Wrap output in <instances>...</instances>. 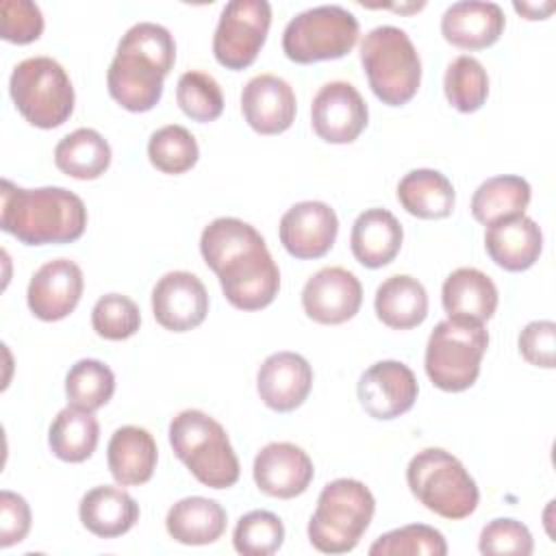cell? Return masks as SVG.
<instances>
[{"label": "cell", "mask_w": 556, "mask_h": 556, "mask_svg": "<svg viewBox=\"0 0 556 556\" xmlns=\"http://www.w3.org/2000/svg\"><path fill=\"white\" fill-rule=\"evenodd\" d=\"M361 63L371 91L389 106L406 104L419 89V54L406 30L397 26L371 28L361 43Z\"/></svg>", "instance_id": "6"}, {"label": "cell", "mask_w": 556, "mask_h": 556, "mask_svg": "<svg viewBox=\"0 0 556 556\" xmlns=\"http://www.w3.org/2000/svg\"><path fill=\"white\" fill-rule=\"evenodd\" d=\"M100 426L93 413L67 406L56 413L48 430V443L56 458L65 463L87 460L98 445Z\"/></svg>", "instance_id": "32"}, {"label": "cell", "mask_w": 556, "mask_h": 556, "mask_svg": "<svg viewBox=\"0 0 556 556\" xmlns=\"http://www.w3.org/2000/svg\"><path fill=\"white\" fill-rule=\"evenodd\" d=\"M374 308L378 319L393 330H408L419 326L428 315V293L424 285L408 276H389L376 289Z\"/></svg>", "instance_id": "28"}, {"label": "cell", "mask_w": 556, "mask_h": 556, "mask_svg": "<svg viewBox=\"0 0 556 556\" xmlns=\"http://www.w3.org/2000/svg\"><path fill=\"white\" fill-rule=\"evenodd\" d=\"M9 91L22 117L37 128H56L74 111V87L50 56H28L11 72Z\"/></svg>", "instance_id": "8"}, {"label": "cell", "mask_w": 556, "mask_h": 556, "mask_svg": "<svg viewBox=\"0 0 556 556\" xmlns=\"http://www.w3.org/2000/svg\"><path fill=\"white\" fill-rule=\"evenodd\" d=\"M363 302L358 278L345 267H324L313 274L302 289L304 313L326 326H337L352 319Z\"/></svg>", "instance_id": "15"}, {"label": "cell", "mask_w": 556, "mask_h": 556, "mask_svg": "<svg viewBox=\"0 0 556 556\" xmlns=\"http://www.w3.org/2000/svg\"><path fill=\"white\" fill-rule=\"evenodd\" d=\"M169 445L198 482L228 489L239 480V458L224 426L211 415L187 408L169 421Z\"/></svg>", "instance_id": "3"}, {"label": "cell", "mask_w": 556, "mask_h": 556, "mask_svg": "<svg viewBox=\"0 0 556 556\" xmlns=\"http://www.w3.org/2000/svg\"><path fill=\"white\" fill-rule=\"evenodd\" d=\"M43 33V15L39 4L30 0L0 2V35L11 43H30Z\"/></svg>", "instance_id": "42"}, {"label": "cell", "mask_w": 556, "mask_h": 556, "mask_svg": "<svg viewBox=\"0 0 556 556\" xmlns=\"http://www.w3.org/2000/svg\"><path fill=\"white\" fill-rule=\"evenodd\" d=\"M54 165L76 180L100 178L111 165V146L98 130L76 128L56 143Z\"/></svg>", "instance_id": "30"}, {"label": "cell", "mask_w": 556, "mask_h": 556, "mask_svg": "<svg viewBox=\"0 0 556 556\" xmlns=\"http://www.w3.org/2000/svg\"><path fill=\"white\" fill-rule=\"evenodd\" d=\"M115 391V376L109 365L96 358H83L74 363L65 376V395L70 406L83 410L102 408Z\"/></svg>", "instance_id": "34"}, {"label": "cell", "mask_w": 556, "mask_h": 556, "mask_svg": "<svg viewBox=\"0 0 556 556\" xmlns=\"http://www.w3.org/2000/svg\"><path fill=\"white\" fill-rule=\"evenodd\" d=\"M339 219L334 208L319 200H304L293 204L278 226L280 243L295 258H319L337 239Z\"/></svg>", "instance_id": "16"}, {"label": "cell", "mask_w": 556, "mask_h": 556, "mask_svg": "<svg viewBox=\"0 0 556 556\" xmlns=\"http://www.w3.org/2000/svg\"><path fill=\"white\" fill-rule=\"evenodd\" d=\"M91 326L98 337L109 341H122L139 330L141 313L128 295L106 293L93 304Z\"/></svg>", "instance_id": "40"}, {"label": "cell", "mask_w": 556, "mask_h": 556, "mask_svg": "<svg viewBox=\"0 0 556 556\" xmlns=\"http://www.w3.org/2000/svg\"><path fill=\"white\" fill-rule=\"evenodd\" d=\"M371 556H445L447 543L439 530L426 523H410L395 528L378 536L371 547Z\"/></svg>", "instance_id": "37"}, {"label": "cell", "mask_w": 556, "mask_h": 556, "mask_svg": "<svg viewBox=\"0 0 556 556\" xmlns=\"http://www.w3.org/2000/svg\"><path fill=\"white\" fill-rule=\"evenodd\" d=\"M515 11H519L521 15H526V20H543L552 13L554 2H543V4H534V2H515L513 4Z\"/></svg>", "instance_id": "45"}, {"label": "cell", "mask_w": 556, "mask_h": 556, "mask_svg": "<svg viewBox=\"0 0 556 556\" xmlns=\"http://www.w3.org/2000/svg\"><path fill=\"white\" fill-rule=\"evenodd\" d=\"M374 510L376 500L361 480L337 478L328 482L308 521L311 545L324 554L352 552L369 528Z\"/></svg>", "instance_id": "4"}, {"label": "cell", "mask_w": 556, "mask_h": 556, "mask_svg": "<svg viewBox=\"0 0 556 556\" xmlns=\"http://www.w3.org/2000/svg\"><path fill=\"white\" fill-rule=\"evenodd\" d=\"M154 319L172 332L198 328L208 313L204 282L191 271H167L152 289Z\"/></svg>", "instance_id": "13"}, {"label": "cell", "mask_w": 556, "mask_h": 556, "mask_svg": "<svg viewBox=\"0 0 556 556\" xmlns=\"http://www.w3.org/2000/svg\"><path fill=\"white\" fill-rule=\"evenodd\" d=\"M506 26L504 11L497 2L460 0L445 9L441 33L445 41L463 50H482L493 46Z\"/></svg>", "instance_id": "21"}, {"label": "cell", "mask_w": 556, "mask_h": 556, "mask_svg": "<svg viewBox=\"0 0 556 556\" xmlns=\"http://www.w3.org/2000/svg\"><path fill=\"white\" fill-rule=\"evenodd\" d=\"M258 243H265V239L252 224L237 217H217L202 230L200 252L204 263L217 271L226 261Z\"/></svg>", "instance_id": "33"}, {"label": "cell", "mask_w": 556, "mask_h": 556, "mask_svg": "<svg viewBox=\"0 0 556 556\" xmlns=\"http://www.w3.org/2000/svg\"><path fill=\"white\" fill-rule=\"evenodd\" d=\"M400 204L419 219L447 217L456 202L450 178L437 169H413L397 182Z\"/></svg>", "instance_id": "29"}, {"label": "cell", "mask_w": 556, "mask_h": 556, "mask_svg": "<svg viewBox=\"0 0 556 556\" xmlns=\"http://www.w3.org/2000/svg\"><path fill=\"white\" fill-rule=\"evenodd\" d=\"M443 91L447 102L460 113L478 111L489 96V76L476 56H456L443 76Z\"/></svg>", "instance_id": "35"}, {"label": "cell", "mask_w": 556, "mask_h": 556, "mask_svg": "<svg viewBox=\"0 0 556 556\" xmlns=\"http://www.w3.org/2000/svg\"><path fill=\"white\" fill-rule=\"evenodd\" d=\"M165 528L182 545H208L224 534L226 510L215 500L191 495L167 510Z\"/></svg>", "instance_id": "27"}, {"label": "cell", "mask_w": 556, "mask_h": 556, "mask_svg": "<svg viewBox=\"0 0 556 556\" xmlns=\"http://www.w3.org/2000/svg\"><path fill=\"white\" fill-rule=\"evenodd\" d=\"M313 369L295 352L269 354L256 374V391L265 406L278 413L298 408L311 393Z\"/></svg>", "instance_id": "20"}, {"label": "cell", "mask_w": 556, "mask_h": 556, "mask_svg": "<svg viewBox=\"0 0 556 556\" xmlns=\"http://www.w3.org/2000/svg\"><path fill=\"white\" fill-rule=\"evenodd\" d=\"M295 109L291 85L276 74H258L241 91V113L261 135L285 132L295 119Z\"/></svg>", "instance_id": "19"}, {"label": "cell", "mask_w": 556, "mask_h": 556, "mask_svg": "<svg viewBox=\"0 0 556 556\" xmlns=\"http://www.w3.org/2000/svg\"><path fill=\"white\" fill-rule=\"evenodd\" d=\"M486 254L506 271L532 267L543 250V232L528 215H515L489 226L484 235Z\"/></svg>", "instance_id": "22"}, {"label": "cell", "mask_w": 556, "mask_h": 556, "mask_svg": "<svg viewBox=\"0 0 556 556\" xmlns=\"http://www.w3.org/2000/svg\"><path fill=\"white\" fill-rule=\"evenodd\" d=\"M285 541V526L278 515L269 510L245 513L232 532V545L243 556H269L280 549Z\"/></svg>", "instance_id": "39"}, {"label": "cell", "mask_w": 556, "mask_h": 556, "mask_svg": "<svg viewBox=\"0 0 556 556\" xmlns=\"http://www.w3.org/2000/svg\"><path fill=\"white\" fill-rule=\"evenodd\" d=\"M176 102L182 113L195 122H213L224 111L219 83L206 72H185L176 85Z\"/></svg>", "instance_id": "38"}, {"label": "cell", "mask_w": 556, "mask_h": 556, "mask_svg": "<svg viewBox=\"0 0 556 556\" xmlns=\"http://www.w3.org/2000/svg\"><path fill=\"white\" fill-rule=\"evenodd\" d=\"M497 287L495 282L476 267L454 269L441 289V302L447 317L469 319L484 324L493 317L497 308Z\"/></svg>", "instance_id": "24"}, {"label": "cell", "mask_w": 556, "mask_h": 556, "mask_svg": "<svg viewBox=\"0 0 556 556\" xmlns=\"http://www.w3.org/2000/svg\"><path fill=\"white\" fill-rule=\"evenodd\" d=\"M532 189L526 178L504 174L486 178L471 198V215L484 224L491 226L500 219L523 215V211L530 204Z\"/></svg>", "instance_id": "31"}, {"label": "cell", "mask_w": 556, "mask_h": 556, "mask_svg": "<svg viewBox=\"0 0 556 556\" xmlns=\"http://www.w3.org/2000/svg\"><path fill=\"white\" fill-rule=\"evenodd\" d=\"M252 473L256 486L265 495L291 500L308 489L315 469L311 456L302 447H298L295 443L276 441L267 443L256 454Z\"/></svg>", "instance_id": "18"}, {"label": "cell", "mask_w": 556, "mask_h": 556, "mask_svg": "<svg viewBox=\"0 0 556 556\" xmlns=\"http://www.w3.org/2000/svg\"><path fill=\"white\" fill-rule=\"evenodd\" d=\"M30 530V508L13 491L0 493V547H11L26 539Z\"/></svg>", "instance_id": "44"}, {"label": "cell", "mask_w": 556, "mask_h": 556, "mask_svg": "<svg viewBox=\"0 0 556 556\" xmlns=\"http://www.w3.org/2000/svg\"><path fill=\"white\" fill-rule=\"evenodd\" d=\"M176 61L172 33L154 22L130 26L117 43L106 72L109 93L126 111L143 113L156 106L163 96V78Z\"/></svg>", "instance_id": "1"}, {"label": "cell", "mask_w": 556, "mask_h": 556, "mask_svg": "<svg viewBox=\"0 0 556 556\" xmlns=\"http://www.w3.org/2000/svg\"><path fill=\"white\" fill-rule=\"evenodd\" d=\"M358 39V20L339 4H319L289 20L282 50L295 63H315L345 56Z\"/></svg>", "instance_id": "9"}, {"label": "cell", "mask_w": 556, "mask_h": 556, "mask_svg": "<svg viewBox=\"0 0 556 556\" xmlns=\"http://www.w3.org/2000/svg\"><path fill=\"white\" fill-rule=\"evenodd\" d=\"M0 228L26 245L70 243L83 237L87 208L63 187L22 189L2 180Z\"/></svg>", "instance_id": "2"}, {"label": "cell", "mask_w": 556, "mask_h": 556, "mask_svg": "<svg viewBox=\"0 0 556 556\" xmlns=\"http://www.w3.org/2000/svg\"><path fill=\"white\" fill-rule=\"evenodd\" d=\"M271 24L267 0H230L219 15L213 35V54L228 70H243L254 63Z\"/></svg>", "instance_id": "10"}, {"label": "cell", "mask_w": 556, "mask_h": 556, "mask_svg": "<svg viewBox=\"0 0 556 556\" xmlns=\"http://www.w3.org/2000/svg\"><path fill=\"white\" fill-rule=\"evenodd\" d=\"M478 549L482 554H517L530 556L534 549V539L530 530L517 519H493L489 521L478 541Z\"/></svg>", "instance_id": "41"}, {"label": "cell", "mask_w": 556, "mask_h": 556, "mask_svg": "<svg viewBox=\"0 0 556 556\" xmlns=\"http://www.w3.org/2000/svg\"><path fill=\"white\" fill-rule=\"evenodd\" d=\"M402 239V224L391 211L367 208L356 217L352 226L350 248L361 265L376 269L389 265L397 256Z\"/></svg>", "instance_id": "23"}, {"label": "cell", "mask_w": 556, "mask_h": 556, "mask_svg": "<svg viewBox=\"0 0 556 556\" xmlns=\"http://www.w3.org/2000/svg\"><path fill=\"white\" fill-rule=\"evenodd\" d=\"M358 400L374 419H395L413 408L419 387L413 369L400 361H378L358 380Z\"/></svg>", "instance_id": "14"}, {"label": "cell", "mask_w": 556, "mask_h": 556, "mask_svg": "<svg viewBox=\"0 0 556 556\" xmlns=\"http://www.w3.org/2000/svg\"><path fill=\"white\" fill-rule=\"evenodd\" d=\"M83 526L100 536L115 539L126 534L139 519V504L119 486H93L78 504Z\"/></svg>", "instance_id": "26"}, {"label": "cell", "mask_w": 556, "mask_h": 556, "mask_svg": "<svg viewBox=\"0 0 556 556\" xmlns=\"http://www.w3.org/2000/svg\"><path fill=\"white\" fill-rule=\"evenodd\" d=\"M519 354L534 367L552 369L556 361V324L549 319L530 321L519 332Z\"/></svg>", "instance_id": "43"}, {"label": "cell", "mask_w": 556, "mask_h": 556, "mask_svg": "<svg viewBox=\"0 0 556 556\" xmlns=\"http://www.w3.org/2000/svg\"><path fill=\"white\" fill-rule=\"evenodd\" d=\"M83 271L74 261H48L33 274L28 282V308L43 321H59L76 308L83 295Z\"/></svg>", "instance_id": "17"}, {"label": "cell", "mask_w": 556, "mask_h": 556, "mask_svg": "<svg viewBox=\"0 0 556 556\" xmlns=\"http://www.w3.org/2000/svg\"><path fill=\"white\" fill-rule=\"evenodd\" d=\"M410 493L434 515L465 519L478 508L480 491L465 465L443 447L417 452L406 467Z\"/></svg>", "instance_id": "5"}, {"label": "cell", "mask_w": 556, "mask_h": 556, "mask_svg": "<svg viewBox=\"0 0 556 556\" xmlns=\"http://www.w3.org/2000/svg\"><path fill=\"white\" fill-rule=\"evenodd\" d=\"M200 156L195 137L178 124H167L150 135L148 159L163 174H185Z\"/></svg>", "instance_id": "36"}, {"label": "cell", "mask_w": 556, "mask_h": 556, "mask_svg": "<svg viewBox=\"0 0 556 556\" xmlns=\"http://www.w3.org/2000/svg\"><path fill=\"white\" fill-rule=\"evenodd\" d=\"M215 274L226 300L241 311L265 308L280 289V271L265 243L232 256Z\"/></svg>", "instance_id": "11"}, {"label": "cell", "mask_w": 556, "mask_h": 556, "mask_svg": "<svg viewBox=\"0 0 556 556\" xmlns=\"http://www.w3.org/2000/svg\"><path fill=\"white\" fill-rule=\"evenodd\" d=\"M159 450L152 434L139 426H122L106 447L109 471L122 486L146 484L156 467Z\"/></svg>", "instance_id": "25"}, {"label": "cell", "mask_w": 556, "mask_h": 556, "mask_svg": "<svg viewBox=\"0 0 556 556\" xmlns=\"http://www.w3.org/2000/svg\"><path fill=\"white\" fill-rule=\"evenodd\" d=\"M369 111L358 89L345 80L319 87L311 104V124L328 143H352L367 126Z\"/></svg>", "instance_id": "12"}, {"label": "cell", "mask_w": 556, "mask_h": 556, "mask_svg": "<svg viewBox=\"0 0 556 556\" xmlns=\"http://www.w3.org/2000/svg\"><path fill=\"white\" fill-rule=\"evenodd\" d=\"M489 345L484 324L447 317L434 326L428 337L424 367L441 391H465L480 374V363Z\"/></svg>", "instance_id": "7"}]
</instances>
